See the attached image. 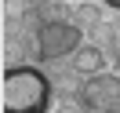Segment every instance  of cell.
<instances>
[{"label":"cell","mask_w":120,"mask_h":113,"mask_svg":"<svg viewBox=\"0 0 120 113\" xmlns=\"http://www.w3.org/2000/svg\"><path fill=\"white\" fill-rule=\"evenodd\" d=\"M51 109V80L37 66L4 69V113H47Z\"/></svg>","instance_id":"obj_1"},{"label":"cell","mask_w":120,"mask_h":113,"mask_svg":"<svg viewBox=\"0 0 120 113\" xmlns=\"http://www.w3.org/2000/svg\"><path fill=\"white\" fill-rule=\"evenodd\" d=\"M84 47V33L73 22H44L37 29V58L51 62V58H66V55Z\"/></svg>","instance_id":"obj_2"},{"label":"cell","mask_w":120,"mask_h":113,"mask_svg":"<svg viewBox=\"0 0 120 113\" xmlns=\"http://www.w3.org/2000/svg\"><path fill=\"white\" fill-rule=\"evenodd\" d=\"M80 102L91 113H120V77L116 73H95L80 88Z\"/></svg>","instance_id":"obj_3"},{"label":"cell","mask_w":120,"mask_h":113,"mask_svg":"<svg viewBox=\"0 0 120 113\" xmlns=\"http://www.w3.org/2000/svg\"><path fill=\"white\" fill-rule=\"evenodd\" d=\"M102 66H105V58H102L98 47H80V51H76V69H80V73L95 77V73H102Z\"/></svg>","instance_id":"obj_4"},{"label":"cell","mask_w":120,"mask_h":113,"mask_svg":"<svg viewBox=\"0 0 120 113\" xmlns=\"http://www.w3.org/2000/svg\"><path fill=\"white\" fill-rule=\"evenodd\" d=\"M105 4H109V8H116V11H120V0H105Z\"/></svg>","instance_id":"obj_5"}]
</instances>
